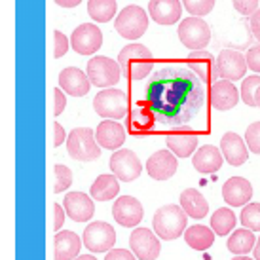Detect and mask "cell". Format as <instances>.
Segmentation results:
<instances>
[{
    "label": "cell",
    "mask_w": 260,
    "mask_h": 260,
    "mask_svg": "<svg viewBox=\"0 0 260 260\" xmlns=\"http://www.w3.org/2000/svg\"><path fill=\"white\" fill-rule=\"evenodd\" d=\"M245 143H247V148L253 152V154H260V122H254L247 127Z\"/></svg>",
    "instance_id": "cell-38"
},
{
    "label": "cell",
    "mask_w": 260,
    "mask_h": 260,
    "mask_svg": "<svg viewBox=\"0 0 260 260\" xmlns=\"http://www.w3.org/2000/svg\"><path fill=\"white\" fill-rule=\"evenodd\" d=\"M253 254H254V260H260V238L256 239V245L253 249Z\"/></svg>",
    "instance_id": "cell-48"
},
{
    "label": "cell",
    "mask_w": 260,
    "mask_h": 260,
    "mask_svg": "<svg viewBox=\"0 0 260 260\" xmlns=\"http://www.w3.org/2000/svg\"><path fill=\"white\" fill-rule=\"evenodd\" d=\"M65 139H69V137H67L63 125H61L59 122H53V145L55 146L63 145V143H65Z\"/></svg>",
    "instance_id": "cell-45"
},
{
    "label": "cell",
    "mask_w": 260,
    "mask_h": 260,
    "mask_svg": "<svg viewBox=\"0 0 260 260\" xmlns=\"http://www.w3.org/2000/svg\"><path fill=\"white\" fill-rule=\"evenodd\" d=\"M69 51V38L61 30H53V57L61 59Z\"/></svg>",
    "instance_id": "cell-39"
},
{
    "label": "cell",
    "mask_w": 260,
    "mask_h": 260,
    "mask_svg": "<svg viewBox=\"0 0 260 260\" xmlns=\"http://www.w3.org/2000/svg\"><path fill=\"white\" fill-rule=\"evenodd\" d=\"M186 222L188 215L181 205H175V203L159 207L152 218V226H154L156 236L159 239H166V241H173V239L184 236Z\"/></svg>",
    "instance_id": "cell-3"
},
{
    "label": "cell",
    "mask_w": 260,
    "mask_h": 260,
    "mask_svg": "<svg viewBox=\"0 0 260 260\" xmlns=\"http://www.w3.org/2000/svg\"><path fill=\"white\" fill-rule=\"evenodd\" d=\"M101 146L95 139V131L89 127H76L67 139V152L76 161H93L101 156Z\"/></svg>",
    "instance_id": "cell-4"
},
{
    "label": "cell",
    "mask_w": 260,
    "mask_h": 260,
    "mask_svg": "<svg viewBox=\"0 0 260 260\" xmlns=\"http://www.w3.org/2000/svg\"><path fill=\"white\" fill-rule=\"evenodd\" d=\"M245 59H247V67H249L253 73H260V44L249 48Z\"/></svg>",
    "instance_id": "cell-41"
},
{
    "label": "cell",
    "mask_w": 260,
    "mask_h": 260,
    "mask_svg": "<svg viewBox=\"0 0 260 260\" xmlns=\"http://www.w3.org/2000/svg\"><path fill=\"white\" fill-rule=\"evenodd\" d=\"M71 46L80 55H93L103 46V32L93 23H84L76 27L71 37Z\"/></svg>",
    "instance_id": "cell-11"
},
{
    "label": "cell",
    "mask_w": 260,
    "mask_h": 260,
    "mask_svg": "<svg viewBox=\"0 0 260 260\" xmlns=\"http://www.w3.org/2000/svg\"><path fill=\"white\" fill-rule=\"evenodd\" d=\"M181 207L184 209V213H186L188 217L198 218V220L207 217V213H209V203L205 200V196L200 190H196V188H186L182 192Z\"/></svg>",
    "instance_id": "cell-26"
},
{
    "label": "cell",
    "mask_w": 260,
    "mask_h": 260,
    "mask_svg": "<svg viewBox=\"0 0 260 260\" xmlns=\"http://www.w3.org/2000/svg\"><path fill=\"white\" fill-rule=\"evenodd\" d=\"M87 78L95 87H112L122 78V67L110 57H91L87 63Z\"/></svg>",
    "instance_id": "cell-7"
},
{
    "label": "cell",
    "mask_w": 260,
    "mask_h": 260,
    "mask_svg": "<svg viewBox=\"0 0 260 260\" xmlns=\"http://www.w3.org/2000/svg\"><path fill=\"white\" fill-rule=\"evenodd\" d=\"M93 109L101 118H109V120H120L129 112V103H127V95L122 89L109 87L103 89L95 95Z\"/></svg>",
    "instance_id": "cell-6"
},
{
    "label": "cell",
    "mask_w": 260,
    "mask_h": 260,
    "mask_svg": "<svg viewBox=\"0 0 260 260\" xmlns=\"http://www.w3.org/2000/svg\"><path fill=\"white\" fill-rule=\"evenodd\" d=\"M179 169V161L171 150H158L146 159V171L154 181H167Z\"/></svg>",
    "instance_id": "cell-16"
},
{
    "label": "cell",
    "mask_w": 260,
    "mask_h": 260,
    "mask_svg": "<svg viewBox=\"0 0 260 260\" xmlns=\"http://www.w3.org/2000/svg\"><path fill=\"white\" fill-rule=\"evenodd\" d=\"M118 63L127 80H143L154 69V55L143 44H127L118 53Z\"/></svg>",
    "instance_id": "cell-2"
},
{
    "label": "cell",
    "mask_w": 260,
    "mask_h": 260,
    "mask_svg": "<svg viewBox=\"0 0 260 260\" xmlns=\"http://www.w3.org/2000/svg\"><path fill=\"white\" fill-rule=\"evenodd\" d=\"M260 0H232V4L236 8V12L241 15H253L258 10Z\"/></svg>",
    "instance_id": "cell-40"
},
{
    "label": "cell",
    "mask_w": 260,
    "mask_h": 260,
    "mask_svg": "<svg viewBox=\"0 0 260 260\" xmlns=\"http://www.w3.org/2000/svg\"><path fill=\"white\" fill-rule=\"evenodd\" d=\"M260 87V76H249V78L243 80L241 84V99L245 103L247 107H256L254 103V95L258 91Z\"/></svg>",
    "instance_id": "cell-36"
},
{
    "label": "cell",
    "mask_w": 260,
    "mask_h": 260,
    "mask_svg": "<svg viewBox=\"0 0 260 260\" xmlns=\"http://www.w3.org/2000/svg\"><path fill=\"white\" fill-rule=\"evenodd\" d=\"M241 224L251 232H260V203H247L241 211Z\"/></svg>",
    "instance_id": "cell-34"
},
{
    "label": "cell",
    "mask_w": 260,
    "mask_h": 260,
    "mask_svg": "<svg viewBox=\"0 0 260 260\" xmlns=\"http://www.w3.org/2000/svg\"><path fill=\"white\" fill-rule=\"evenodd\" d=\"M256 245V238H254V232L247 230V228H239L234 230L230 234V238L226 241L228 251L234 253L236 256H243V254L251 253Z\"/></svg>",
    "instance_id": "cell-31"
},
{
    "label": "cell",
    "mask_w": 260,
    "mask_h": 260,
    "mask_svg": "<svg viewBox=\"0 0 260 260\" xmlns=\"http://www.w3.org/2000/svg\"><path fill=\"white\" fill-rule=\"evenodd\" d=\"M74 260H97V258L91 256V254H80L78 258H74Z\"/></svg>",
    "instance_id": "cell-49"
},
{
    "label": "cell",
    "mask_w": 260,
    "mask_h": 260,
    "mask_svg": "<svg viewBox=\"0 0 260 260\" xmlns=\"http://www.w3.org/2000/svg\"><path fill=\"white\" fill-rule=\"evenodd\" d=\"M211 228L217 236H228L236 228V215L228 207H220L211 217Z\"/></svg>",
    "instance_id": "cell-33"
},
{
    "label": "cell",
    "mask_w": 260,
    "mask_h": 260,
    "mask_svg": "<svg viewBox=\"0 0 260 260\" xmlns=\"http://www.w3.org/2000/svg\"><path fill=\"white\" fill-rule=\"evenodd\" d=\"M188 71L198 76V78L205 82V84H213L217 82L218 73H217V57H213L207 50H198L190 51V55L186 59Z\"/></svg>",
    "instance_id": "cell-15"
},
{
    "label": "cell",
    "mask_w": 260,
    "mask_h": 260,
    "mask_svg": "<svg viewBox=\"0 0 260 260\" xmlns=\"http://www.w3.org/2000/svg\"><path fill=\"white\" fill-rule=\"evenodd\" d=\"M65 215H67L65 207H61L59 203H55V205H53V230L55 232L61 230V226L65 222Z\"/></svg>",
    "instance_id": "cell-44"
},
{
    "label": "cell",
    "mask_w": 260,
    "mask_h": 260,
    "mask_svg": "<svg viewBox=\"0 0 260 260\" xmlns=\"http://www.w3.org/2000/svg\"><path fill=\"white\" fill-rule=\"evenodd\" d=\"M247 59L236 50H222L217 57V73L222 80H241L247 73Z\"/></svg>",
    "instance_id": "cell-13"
},
{
    "label": "cell",
    "mask_w": 260,
    "mask_h": 260,
    "mask_svg": "<svg viewBox=\"0 0 260 260\" xmlns=\"http://www.w3.org/2000/svg\"><path fill=\"white\" fill-rule=\"evenodd\" d=\"M184 241L194 251H207L215 243V232L213 228H207L203 224H194L184 232Z\"/></svg>",
    "instance_id": "cell-29"
},
{
    "label": "cell",
    "mask_w": 260,
    "mask_h": 260,
    "mask_svg": "<svg viewBox=\"0 0 260 260\" xmlns=\"http://www.w3.org/2000/svg\"><path fill=\"white\" fill-rule=\"evenodd\" d=\"M148 14L158 25H175L182 15L181 0H150Z\"/></svg>",
    "instance_id": "cell-23"
},
{
    "label": "cell",
    "mask_w": 260,
    "mask_h": 260,
    "mask_svg": "<svg viewBox=\"0 0 260 260\" xmlns=\"http://www.w3.org/2000/svg\"><path fill=\"white\" fill-rule=\"evenodd\" d=\"M202 80L186 69H169L166 76L154 82L152 87L158 93L152 101V107L159 114L169 116L173 123H184L194 118L203 105Z\"/></svg>",
    "instance_id": "cell-1"
},
{
    "label": "cell",
    "mask_w": 260,
    "mask_h": 260,
    "mask_svg": "<svg viewBox=\"0 0 260 260\" xmlns=\"http://www.w3.org/2000/svg\"><path fill=\"white\" fill-rule=\"evenodd\" d=\"M63 207H65V211H67V217H71L74 222H87L95 213L93 198H89V196L84 194V192H71V194H65Z\"/></svg>",
    "instance_id": "cell-18"
},
{
    "label": "cell",
    "mask_w": 260,
    "mask_h": 260,
    "mask_svg": "<svg viewBox=\"0 0 260 260\" xmlns=\"http://www.w3.org/2000/svg\"><path fill=\"white\" fill-rule=\"evenodd\" d=\"M222 198L232 207H245L253 198V184L243 177H230L222 186Z\"/></svg>",
    "instance_id": "cell-20"
},
{
    "label": "cell",
    "mask_w": 260,
    "mask_h": 260,
    "mask_svg": "<svg viewBox=\"0 0 260 260\" xmlns=\"http://www.w3.org/2000/svg\"><path fill=\"white\" fill-rule=\"evenodd\" d=\"M114 29L125 40H137L148 29V15L141 6H135V4L125 6L116 15Z\"/></svg>",
    "instance_id": "cell-5"
},
{
    "label": "cell",
    "mask_w": 260,
    "mask_h": 260,
    "mask_svg": "<svg viewBox=\"0 0 260 260\" xmlns=\"http://www.w3.org/2000/svg\"><path fill=\"white\" fill-rule=\"evenodd\" d=\"M254 103H256V107L260 109V87H258V91H256V95H254Z\"/></svg>",
    "instance_id": "cell-50"
},
{
    "label": "cell",
    "mask_w": 260,
    "mask_h": 260,
    "mask_svg": "<svg viewBox=\"0 0 260 260\" xmlns=\"http://www.w3.org/2000/svg\"><path fill=\"white\" fill-rule=\"evenodd\" d=\"M67 107V97L63 93L61 87H55L53 89V116H59Z\"/></svg>",
    "instance_id": "cell-42"
},
{
    "label": "cell",
    "mask_w": 260,
    "mask_h": 260,
    "mask_svg": "<svg viewBox=\"0 0 260 260\" xmlns=\"http://www.w3.org/2000/svg\"><path fill=\"white\" fill-rule=\"evenodd\" d=\"M222 161H224L222 152L213 145H205V146H202V148H198L194 154V158H192L194 169L203 175L217 173L218 169L222 167Z\"/></svg>",
    "instance_id": "cell-25"
},
{
    "label": "cell",
    "mask_w": 260,
    "mask_h": 260,
    "mask_svg": "<svg viewBox=\"0 0 260 260\" xmlns=\"http://www.w3.org/2000/svg\"><path fill=\"white\" fill-rule=\"evenodd\" d=\"M95 139H97V143H99L101 148L116 150L125 141V127L118 120H105V122H101L97 125Z\"/></svg>",
    "instance_id": "cell-22"
},
{
    "label": "cell",
    "mask_w": 260,
    "mask_h": 260,
    "mask_svg": "<svg viewBox=\"0 0 260 260\" xmlns=\"http://www.w3.org/2000/svg\"><path fill=\"white\" fill-rule=\"evenodd\" d=\"M179 38L182 46H186L190 51L203 50L211 40V29L202 17L190 15L186 19H182L179 25Z\"/></svg>",
    "instance_id": "cell-8"
},
{
    "label": "cell",
    "mask_w": 260,
    "mask_h": 260,
    "mask_svg": "<svg viewBox=\"0 0 260 260\" xmlns=\"http://www.w3.org/2000/svg\"><path fill=\"white\" fill-rule=\"evenodd\" d=\"M143 205L133 196H122L112 205V217L123 228H133L143 220Z\"/></svg>",
    "instance_id": "cell-14"
},
{
    "label": "cell",
    "mask_w": 260,
    "mask_h": 260,
    "mask_svg": "<svg viewBox=\"0 0 260 260\" xmlns=\"http://www.w3.org/2000/svg\"><path fill=\"white\" fill-rule=\"evenodd\" d=\"M118 192H120V179L116 175H99L89 188V194L97 202L114 200Z\"/></svg>",
    "instance_id": "cell-28"
},
{
    "label": "cell",
    "mask_w": 260,
    "mask_h": 260,
    "mask_svg": "<svg viewBox=\"0 0 260 260\" xmlns=\"http://www.w3.org/2000/svg\"><path fill=\"white\" fill-rule=\"evenodd\" d=\"M131 253L139 260H156L159 256V239L148 228H137L131 232L129 238Z\"/></svg>",
    "instance_id": "cell-12"
},
{
    "label": "cell",
    "mask_w": 260,
    "mask_h": 260,
    "mask_svg": "<svg viewBox=\"0 0 260 260\" xmlns=\"http://www.w3.org/2000/svg\"><path fill=\"white\" fill-rule=\"evenodd\" d=\"M110 171L120 181L133 182L143 173V164L139 161L135 152L127 150V148H120V150L112 152V156H110Z\"/></svg>",
    "instance_id": "cell-10"
},
{
    "label": "cell",
    "mask_w": 260,
    "mask_h": 260,
    "mask_svg": "<svg viewBox=\"0 0 260 260\" xmlns=\"http://www.w3.org/2000/svg\"><path fill=\"white\" fill-rule=\"evenodd\" d=\"M241 93L238 91V87L232 84L230 80H217L211 84L209 89V101L213 105V109L217 110H230L238 105Z\"/></svg>",
    "instance_id": "cell-19"
},
{
    "label": "cell",
    "mask_w": 260,
    "mask_h": 260,
    "mask_svg": "<svg viewBox=\"0 0 260 260\" xmlns=\"http://www.w3.org/2000/svg\"><path fill=\"white\" fill-rule=\"evenodd\" d=\"M53 173H55V182H53V192L55 194H61V192H65L67 188H71V184H73V171L69 167L57 164L53 167Z\"/></svg>",
    "instance_id": "cell-35"
},
{
    "label": "cell",
    "mask_w": 260,
    "mask_h": 260,
    "mask_svg": "<svg viewBox=\"0 0 260 260\" xmlns=\"http://www.w3.org/2000/svg\"><path fill=\"white\" fill-rule=\"evenodd\" d=\"M82 239L78 234L71 230L57 232L55 239H53V258L55 260H74L78 258L80 247H82Z\"/></svg>",
    "instance_id": "cell-24"
},
{
    "label": "cell",
    "mask_w": 260,
    "mask_h": 260,
    "mask_svg": "<svg viewBox=\"0 0 260 260\" xmlns=\"http://www.w3.org/2000/svg\"><path fill=\"white\" fill-rule=\"evenodd\" d=\"M232 260H254V258H249V256H245V254H243V256H234Z\"/></svg>",
    "instance_id": "cell-51"
},
{
    "label": "cell",
    "mask_w": 260,
    "mask_h": 260,
    "mask_svg": "<svg viewBox=\"0 0 260 260\" xmlns=\"http://www.w3.org/2000/svg\"><path fill=\"white\" fill-rule=\"evenodd\" d=\"M166 145L177 158H188V156H192V152L198 150V135H194V133H173V135H167Z\"/></svg>",
    "instance_id": "cell-30"
},
{
    "label": "cell",
    "mask_w": 260,
    "mask_h": 260,
    "mask_svg": "<svg viewBox=\"0 0 260 260\" xmlns=\"http://www.w3.org/2000/svg\"><path fill=\"white\" fill-rule=\"evenodd\" d=\"M251 30H253L254 38L260 42V10H256V12L251 15Z\"/></svg>",
    "instance_id": "cell-46"
},
{
    "label": "cell",
    "mask_w": 260,
    "mask_h": 260,
    "mask_svg": "<svg viewBox=\"0 0 260 260\" xmlns=\"http://www.w3.org/2000/svg\"><path fill=\"white\" fill-rule=\"evenodd\" d=\"M82 0H55V4L61 8H76Z\"/></svg>",
    "instance_id": "cell-47"
},
{
    "label": "cell",
    "mask_w": 260,
    "mask_h": 260,
    "mask_svg": "<svg viewBox=\"0 0 260 260\" xmlns=\"http://www.w3.org/2000/svg\"><path fill=\"white\" fill-rule=\"evenodd\" d=\"M59 87L71 97H84L89 93L91 82L87 78V73L76 67H67L59 73Z\"/></svg>",
    "instance_id": "cell-17"
},
{
    "label": "cell",
    "mask_w": 260,
    "mask_h": 260,
    "mask_svg": "<svg viewBox=\"0 0 260 260\" xmlns=\"http://www.w3.org/2000/svg\"><path fill=\"white\" fill-rule=\"evenodd\" d=\"M105 260H137V256L127 249H112L107 253Z\"/></svg>",
    "instance_id": "cell-43"
},
{
    "label": "cell",
    "mask_w": 260,
    "mask_h": 260,
    "mask_svg": "<svg viewBox=\"0 0 260 260\" xmlns=\"http://www.w3.org/2000/svg\"><path fill=\"white\" fill-rule=\"evenodd\" d=\"M116 0H87V14L97 23H107L116 15Z\"/></svg>",
    "instance_id": "cell-32"
},
{
    "label": "cell",
    "mask_w": 260,
    "mask_h": 260,
    "mask_svg": "<svg viewBox=\"0 0 260 260\" xmlns=\"http://www.w3.org/2000/svg\"><path fill=\"white\" fill-rule=\"evenodd\" d=\"M182 6L194 17H203L215 8V0H182Z\"/></svg>",
    "instance_id": "cell-37"
},
{
    "label": "cell",
    "mask_w": 260,
    "mask_h": 260,
    "mask_svg": "<svg viewBox=\"0 0 260 260\" xmlns=\"http://www.w3.org/2000/svg\"><path fill=\"white\" fill-rule=\"evenodd\" d=\"M154 112L148 107H135L127 112L125 127L131 131V135H145L154 127Z\"/></svg>",
    "instance_id": "cell-27"
},
{
    "label": "cell",
    "mask_w": 260,
    "mask_h": 260,
    "mask_svg": "<svg viewBox=\"0 0 260 260\" xmlns=\"http://www.w3.org/2000/svg\"><path fill=\"white\" fill-rule=\"evenodd\" d=\"M220 148H222L224 159L234 167L243 166L247 158H249L247 143L234 131H228V133H224L222 137H220Z\"/></svg>",
    "instance_id": "cell-21"
},
{
    "label": "cell",
    "mask_w": 260,
    "mask_h": 260,
    "mask_svg": "<svg viewBox=\"0 0 260 260\" xmlns=\"http://www.w3.org/2000/svg\"><path fill=\"white\" fill-rule=\"evenodd\" d=\"M82 241L91 253H109L116 243V232L110 224L97 220L86 226V230L82 234Z\"/></svg>",
    "instance_id": "cell-9"
}]
</instances>
